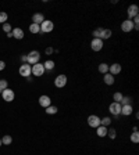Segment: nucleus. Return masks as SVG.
Wrapping results in <instances>:
<instances>
[{"label": "nucleus", "mask_w": 139, "mask_h": 155, "mask_svg": "<svg viewBox=\"0 0 139 155\" xmlns=\"http://www.w3.org/2000/svg\"><path fill=\"white\" fill-rule=\"evenodd\" d=\"M132 29H133L132 19H125V21L121 24V31H122V32H131Z\"/></svg>", "instance_id": "nucleus-9"}, {"label": "nucleus", "mask_w": 139, "mask_h": 155, "mask_svg": "<svg viewBox=\"0 0 139 155\" xmlns=\"http://www.w3.org/2000/svg\"><path fill=\"white\" fill-rule=\"evenodd\" d=\"M39 26H40V32H43V33H49V32H51L53 29H54L53 21H49V19H44Z\"/></svg>", "instance_id": "nucleus-2"}, {"label": "nucleus", "mask_w": 139, "mask_h": 155, "mask_svg": "<svg viewBox=\"0 0 139 155\" xmlns=\"http://www.w3.org/2000/svg\"><path fill=\"white\" fill-rule=\"evenodd\" d=\"M11 143H13V137L8 136V134H6V136L1 138V144H4V145H10Z\"/></svg>", "instance_id": "nucleus-21"}, {"label": "nucleus", "mask_w": 139, "mask_h": 155, "mask_svg": "<svg viewBox=\"0 0 139 155\" xmlns=\"http://www.w3.org/2000/svg\"><path fill=\"white\" fill-rule=\"evenodd\" d=\"M131 141H132V143H139V133L138 132H133L132 134H131Z\"/></svg>", "instance_id": "nucleus-30"}, {"label": "nucleus", "mask_w": 139, "mask_h": 155, "mask_svg": "<svg viewBox=\"0 0 139 155\" xmlns=\"http://www.w3.org/2000/svg\"><path fill=\"white\" fill-rule=\"evenodd\" d=\"M0 145H3V144H1V138H0Z\"/></svg>", "instance_id": "nucleus-37"}, {"label": "nucleus", "mask_w": 139, "mask_h": 155, "mask_svg": "<svg viewBox=\"0 0 139 155\" xmlns=\"http://www.w3.org/2000/svg\"><path fill=\"white\" fill-rule=\"evenodd\" d=\"M101 32H103V28H97L93 31V37L95 39H101Z\"/></svg>", "instance_id": "nucleus-28"}, {"label": "nucleus", "mask_w": 139, "mask_h": 155, "mask_svg": "<svg viewBox=\"0 0 139 155\" xmlns=\"http://www.w3.org/2000/svg\"><path fill=\"white\" fill-rule=\"evenodd\" d=\"M7 18H8L7 12L0 11V24H4V22H7Z\"/></svg>", "instance_id": "nucleus-29"}, {"label": "nucleus", "mask_w": 139, "mask_h": 155, "mask_svg": "<svg viewBox=\"0 0 139 155\" xmlns=\"http://www.w3.org/2000/svg\"><path fill=\"white\" fill-rule=\"evenodd\" d=\"M128 17H129V18L128 19H132L133 17H136V15H138V12H139V7L136 6V4H131V6L128 7Z\"/></svg>", "instance_id": "nucleus-11"}, {"label": "nucleus", "mask_w": 139, "mask_h": 155, "mask_svg": "<svg viewBox=\"0 0 139 155\" xmlns=\"http://www.w3.org/2000/svg\"><path fill=\"white\" fill-rule=\"evenodd\" d=\"M121 65L120 64H117V62H114V64H111L110 67H108V74H111L114 76V75H117V74H120L121 72Z\"/></svg>", "instance_id": "nucleus-13"}, {"label": "nucleus", "mask_w": 139, "mask_h": 155, "mask_svg": "<svg viewBox=\"0 0 139 155\" xmlns=\"http://www.w3.org/2000/svg\"><path fill=\"white\" fill-rule=\"evenodd\" d=\"M67 85V76L65 75H58L56 79H54V86L58 87V89H61Z\"/></svg>", "instance_id": "nucleus-4"}, {"label": "nucleus", "mask_w": 139, "mask_h": 155, "mask_svg": "<svg viewBox=\"0 0 139 155\" xmlns=\"http://www.w3.org/2000/svg\"><path fill=\"white\" fill-rule=\"evenodd\" d=\"M31 74L35 75V76H42L44 74V68H43V64H35L31 67Z\"/></svg>", "instance_id": "nucleus-3"}, {"label": "nucleus", "mask_w": 139, "mask_h": 155, "mask_svg": "<svg viewBox=\"0 0 139 155\" xmlns=\"http://www.w3.org/2000/svg\"><path fill=\"white\" fill-rule=\"evenodd\" d=\"M11 33H13V37H15V39H22V37H24V31H22V29H19V28L13 29Z\"/></svg>", "instance_id": "nucleus-18"}, {"label": "nucleus", "mask_w": 139, "mask_h": 155, "mask_svg": "<svg viewBox=\"0 0 139 155\" xmlns=\"http://www.w3.org/2000/svg\"><path fill=\"white\" fill-rule=\"evenodd\" d=\"M111 33H113V32L110 31V29H103V32H101V40L108 39V37L111 36Z\"/></svg>", "instance_id": "nucleus-24"}, {"label": "nucleus", "mask_w": 139, "mask_h": 155, "mask_svg": "<svg viewBox=\"0 0 139 155\" xmlns=\"http://www.w3.org/2000/svg\"><path fill=\"white\" fill-rule=\"evenodd\" d=\"M122 94L120 93V92H117V93H114V96H113V100H114V103H121V100H122Z\"/></svg>", "instance_id": "nucleus-27"}, {"label": "nucleus", "mask_w": 139, "mask_h": 155, "mask_svg": "<svg viewBox=\"0 0 139 155\" xmlns=\"http://www.w3.org/2000/svg\"><path fill=\"white\" fill-rule=\"evenodd\" d=\"M21 61L24 62V64H26V56H21Z\"/></svg>", "instance_id": "nucleus-36"}, {"label": "nucleus", "mask_w": 139, "mask_h": 155, "mask_svg": "<svg viewBox=\"0 0 139 155\" xmlns=\"http://www.w3.org/2000/svg\"><path fill=\"white\" fill-rule=\"evenodd\" d=\"M90 47H92L93 51H100V50L103 49V40H101V39H95V37H93V40L90 42Z\"/></svg>", "instance_id": "nucleus-8"}, {"label": "nucleus", "mask_w": 139, "mask_h": 155, "mask_svg": "<svg viewBox=\"0 0 139 155\" xmlns=\"http://www.w3.org/2000/svg\"><path fill=\"white\" fill-rule=\"evenodd\" d=\"M53 51H54V50H53V47H47V49H46V54H51Z\"/></svg>", "instance_id": "nucleus-35"}, {"label": "nucleus", "mask_w": 139, "mask_h": 155, "mask_svg": "<svg viewBox=\"0 0 139 155\" xmlns=\"http://www.w3.org/2000/svg\"><path fill=\"white\" fill-rule=\"evenodd\" d=\"M131 103H132V99L131 97H122L121 100V105H131Z\"/></svg>", "instance_id": "nucleus-25"}, {"label": "nucleus", "mask_w": 139, "mask_h": 155, "mask_svg": "<svg viewBox=\"0 0 139 155\" xmlns=\"http://www.w3.org/2000/svg\"><path fill=\"white\" fill-rule=\"evenodd\" d=\"M54 61H51V60H47V61L43 62V68L44 71H51V69H54Z\"/></svg>", "instance_id": "nucleus-19"}, {"label": "nucleus", "mask_w": 139, "mask_h": 155, "mask_svg": "<svg viewBox=\"0 0 139 155\" xmlns=\"http://www.w3.org/2000/svg\"><path fill=\"white\" fill-rule=\"evenodd\" d=\"M32 21H33V24L40 25L44 21V15L42 12H35V14L32 15Z\"/></svg>", "instance_id": "nucleus-14"}, {"label": "nucleus", "mask_w": 139, "mask_h": 155, "mask_svg": "<svg viewBox=\"0 0 139 155\" xmlns=\"http://www.w3.org/2000/svg\"><path fill=\"white\" fill-rule=\"evenodd\" d=\"M19 75L24 78H29L31 76V65L29 64H22L19 67Z\"/></svg>", "instance_id": "nucleus-5"}, {"label": "nucleus", "mask_w": 139, "mask_h": 155, "mask_svg": "<svg viewBox=\"0 0 139 155\" xmlns=\"http://www.w3.org/2000/svg\"><path fill=\"white\" fill-rule=\"evenodd\" d=\"M3 31L6 32V33H10V32L13 31V29H11V25L8 24V22H4V24H3Z\"/></svg>", "instance_id": "nucleus-33"}, {"label": "nucleus", "mask_w": 139, "mask_h": 155, "mask_svg": "<svg viewBox=\"0 0 139 155\" xmlns=\"http://www.w3.org/2000/svg\"><path fill=\"white\" fill-rule=\"evenodd\" d=\"M14 92L11 90V89H6V90H3V93H1V97H3V100L4 101H7V103H11L14 100Z\"/></svg>", "instance_id": "nucleus-6"}, {"label": "nucleus", "mask_w": 139, "mask_h": 155, "mask_svg": "<svg viewBox=\"0 0 139 155\" xmlns=\"http://www.w3.org/2000/svg\"><path fill=\"white\" fill-rule=\"evenodd\" d=\"M96 134L99 137H106L107 136V127L106 126H99V127H96Z\"/></svg>", "instance_id": "nucleus-17"}, {"label": "nucleus", "mask_w": 139, "mask_h": 155, "mask_svg": "<svg viewBox=\"0 0 139 155\" xmlns=\"http://www.w3.org/2000/svg\"><path fill=\"white\" fill-rule=\"evenodd\" d=\"M108 110H110V112L113 114V115H120L121 114V104L120 103H111L110 104V107H108Z\"/></svg>", "instance_id": "nucleus-10"}, {"label": "nucleus", "mask_w": 139, "mask_h": 155, "mask_svg": "<svg viewBox=\"0 0 139 155\" xmlns=\"http://www.w3.org/2000/svg\"><path fill=\"white\" fill-rule=\"evenodd\" d=\"M29 31H31L32 33H39V32H40V26H39L38 24H33V22H32V24L29 25Z\"/></svg>", "instance_id": "nucleus-22"}, {"label": "nucleus", "mask_w": 139, "mask_h": 155, "mask_svg": "<svg viewBox=\"0 0 139 155\" xmlns=\"http://www.w3.org/2000/svg\"><path fill=\"white\" fill-rule=\"evenodd\" d=\"M110 123H111V119H110V118H103V119H100V125H101V126H106V127H107Z\"/></svg>", "instance_id": "nucleus-32"}, {"label": "nucleus", "mask_w": 139, "mask_h": 155, "mask_svg": "<svg viewBox=\"0 0 139 155\" xmlns=\"http://www.w3.org/2000/svg\"><path fill=\"white\" fill-rule=\"evenodd\" d=\"M57 107L56 105H50V107H47L46 108V114H49V115H54V114H57Z\"/></svg>", "instance_id": "nucleus-23"}, {"label": "nucleus", "mask_w": 139, "mask_h": 155, "mask_svg": "<svg viewBox=\"0 0 139 155\" xmlns=\"http://www.w3.org/2000/svg\"><path fill=\"white\" fill-rule=\"evenodd\" d=\"M107 136L110 137V138H115L117 137V132H115V129H113V127H110V129H107Z\"/></svg>", "instance_id": "nucleus-26"}, {"label": "nucleus", "mask_w": 139, "mask_h": 155, "mask_svg": "<svg viewBox=\"0 0 139 155\" xmlns=\"http://www.w3.org/2000/svg\"><path fill=\"white\" fill-rule=\"evenodd\" d=\"M39 60H40V53H39L38 50H33V51H31V53L26 56V62H28L29 65L38 64Z\"/></svg>", "instance_id": "nucleus-1"}, {"label": "nucleus", "mask_w": 139, "mask_h": 155, "mask_svg": "<svg viewBox=\"0 0 139 155\" xmlns=\"http://www.w3.org/2000/svg\"><path fill=\"white\" fill-rule=\"evenodd\" d=\"M39 104L40 107H43V108H47V107L51 105V100L49 96H40L39 97Z\"/></svg>", "instance_id": "nucleus-12"}, {"label": "nucleus", "mask_w": 139, "mask_h": 155, "mask_svg": "<svg viewBox=\"0 0 139 155\" xmlns=\"http://www.w3.org/2000/svg\"><path fill=\"white\" fill-rule=\"evenodd\" d=\"M88 125L90 127H99L100 126V118L97 116V115H90L88 118Z\"/></svg>", "instance_id": "nucleus-7"}, {"label": "nucleus", "mask_w": 139, "mask_h": 155, "mask_svg": "<svg viewBox=\"0 0 139 155\" xmlns=\"http://www.w3.org/2000/svg\"><path fill=\"white\" fill-rule=\"evenodd\" d=\"M97 69H99V72H101V74L104 75V74H107V72H108V65L106 64V62H101Z\"/></svg>", "instance_id": "nucleus-20"}, {"label": "nucleus", "mask_w": 139, "mask_h": 155, "mask_svg": "<svg viewBox=\"0 0 139 155\" xmlns=\"http://www.w3.org/2000/svg\"><path fill=\"white\" fill-rule=\"evenodd\" d=\"M114 81H115V79H114V76L111 74H104V76H103V82H104V83H106V85H108V86H111V85H113L114 83Z\"/></svg>", "instance_id": "nucleus-16"}, {"label": "nucleus", "mask_w": 139, "mask_h": 155, "mask_svg": "<svg viewBox=\"0 0 139 155\" xmlns=\"http://www.w3.org/2000/svg\"><path fill=\"white\" fill-rule=\"evenodd\" d=\"M6 89H8V85H7V82L4 79H1L0 81V94L3 93V90H6Z\"/></svg>", "instance_id": "nucleus-31"}, {"label": "nucleus", "mask_w": 139, "mask_h": 155, "mask_svg": "<svg viewBox=\"0 0 139 155\" xmlns=\"http://www.w3.org/2000/svg\"><path fill=\"white\" fill-rule=\"evenodd\" d=\"M132 111V105H121V115H124V116H129Z\"/></svg>", "instance_id": "nucleus-15"}, {"label": "nucleus", "mask_w": 139, "mask_h": 155, "mask_svg": "<svg viewBox=\"0 0 139 155\" xmlns=\"http://www.w3.org/2000/svg\"><path fill=\"white\" fill-rule=\"evenodd\" d=\"M4 68H6V62H4V61H0V71H3Z\"/></svg>", "instance_id": "nucleus-34"}]
</instances>
